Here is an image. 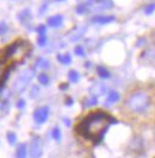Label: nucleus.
Instances as JSON below:
<instances>
[{
  "mask_svg": "<svg viewBox=\"0 0 155 158\" xmlns=\"http://www.w3.org/2000/svg\"><path fill=\"white\" fill-rule=\"evenodd\" d=\"M98 73H99V75H100L101 77H104V79H107V77L110 76V73H109L106 69L101 68V67H99V68H98Z\"/></svg>",
  "mask_w": 155,
  "mask_h": 158,
  "instance_id": "obj_11",
  "label": "nucleus"
},
{
  "mask_svg": "<svg viewBox=\"0 0 155 158\" xmlns=\"http://www.w3.org/2000/svg\"><path fill=\"white\" fill-rule=\"evenodd\" d=\"M49 24H50L51 26H59V25L61 24V18H60V17L53 18V19H50V20H49Z\"/></svg>",
  "mask_w": 155,
  "mask_h": 158,
  "instance_id": "obj_12",
  "label": "nucleus"
},
{
  "mask_svg": "<svg viewBox=\"0 0 155 158\" xmlns=\"http://www.w3.org/2000/svg\"><path fill=\"white\" fill-rule=\"evenodd\" d=\"M5 69H6V64L4 63L2 61H0V81H1V80H2V77H4Z\"/></svg>",
  "mask_w": 155,
  "mask_h": 158,
  "instance_id": "obj_16",
  "label": "nucleus"
},
{
  "mask_svg": "<svg viewBox=\"0 0 155 158\" xmlns=\"http://www.w3.org/2000/svg\"><path fill=\"white\" fill-rule=\"evenodd\" d=\"M75 52H76L78 55H84V50H82L81 46H78V48L75 49Z\"/></svg>",
  "mask_w": 155,
  "mask_h": 158,
  "instance_id": "obj_19",
  "label": "nucleus"
},
{
  "mask_svg": "<svg viewBox=\"0 0 155 158\" xmlns=\"http://www.w3.org/2000/svg\"><path fill=\"white\" fill-rule=\"evenodd\" d=\"M69 80L72 81V82H76L78 80H79V74L76 73V71H70L69 73Z\"/></svg>",
  "mask_w": 155,
  "mask_h": 158,
  "instance_id": "obj_13",
  "label": "nucleus"
},
{
  "mask_svg": "<svg viewBox=\"0 0 155 158\" xmlns=\"http://www.w3.org/2000/svg\"><path fill=\"white\" fill-rule=\"evenodd\" d=\"M30 51V46L29 43L26 42H17L11 44L7 50H6V58L13 60V61H22L25 58V56L28 55V52Z\"/></svg>",
  "mask_w": 155,
  "mask_h": 158,
  "instance_id": "obj_3",
  "label": "nucleus"
},
{
  "mask_svg": "<svg viewBox=\"0 0 155 158\" xmlns=\"http://www.w3.org/2000/svg\"><path fill=\"white\" fill-rule=\"evenodd\" d=\"M48 117H49V108L45 106L37 108L33 113V120L37 124H44L48 120Z\"/></svg>",
  "mask_w": 155,
  "mask_h": 158,
  "instance_id": "obj_6",
  "label": "nucleus"
},
{
  "mask_svg": "<svg viewBox=\"0 0 155 158\" xmlns=\"http://www.w3.org/2000/svg\"><path fill=\"white\" fill-rule=\"evenodd\" d=\"M112 123H116V120L104 112H94L88 114L78 126L79 132L92 140H100L107 127Z\"/></svg>",
  "mask_w": 155,
  "mask_h": 158,
  "instance_id": "obj_2",
  "label": "nucleus"
},
{
  "mask_svg": "<svg viewBox=\"0 0 155 158\" xmlns=\"http://www.w3.org/2000/svg\"><path fill=\"white\" fill-rule=\"evenodd\" d=\"M43 152V146H42V142L38 137H33L31 139L30 144V157L31 158H41Z\"/></svg>",
  "mask_w": 155,
  "mask_h": 158,
  "instance_id": "obj_4",
  "label": "nucleus"
},
{
  "mask_svg": "<svg viewBox=\"0 0 155 158\" xmlns=\"http://www.w3.org/2000/svg\"><path fill=\"white\" fill-rule=\"evenodd\" d=\"M31 77H32V73L31 71H25L24 74H22L18 77L17 82L14 83V88H16V91L18 93H22L26 88V86L29 85V81L31 80Z\"/></svg>",
  "mask_w": 155,
  "mask_h": 158,
  "instance_id": "obj_5",
  "label": "nucleus"
},
{
  "mask_svg": "<svg viewBox=\"0 0 155 158\" xmlns=\"http://www.w3.org/2000/svg\"><path fill=\"white\" fill-rule=\"evenodd\" d=\"M59 60L61 61L62 63H64V64L70 63V61H72V58H70V56H69V55H63V56H60V57H59Z\"/></svg>",
  "mask_w": 155,
  "mask_h": 158,
  "instance_id": "obj_15",
  "label": "nucleus"
},
{
  "mask_svg": "<svg viewBox=\"0 0 155 158\" xmlns=\"http://www.w3.org/2000/svg\"><path fill=\"white\" fill-rule=\"evenodd\" d=\"M38 80H39V82H41L42 85H48V82H49V77H48L45 74H41V75L38 76Z\"/></svg>",
  "mask_w": 155,
  "mask_h": 158,
  "instance_id": "obj_14",
  "label": "nucleus"
},
{
  "mask_svg": "<svg viewBox=\"0 0 155 158\" xmlns=\"http://www.w3.org/2000/svg\"><path fill=\"white\" fill-rule=\"evenodd\" d=\"M28 156V148L26 144H20L18 145L16 150V158H26Z\"/></svg>",
  "mask_w": 155,
  "mask_h": 158,
  "instance_id": "obj_7",
  "label": "nucleus"
},
{
  "mask_svg": "<svg viewBox=\"0 0 155 158\" xmlns=\"http://www.w3.org/2000/svg\"><path fill=\"white\" fill-rule=\"evenodd\" d=\"M7 30V26H6V24H0V34H4L5 32Z\"/></svg>",
  "mask_w": 155,
  "mask_h": 158,
  "instance_id": "obj_18",
  "label": "nucleus"
},
{
  "mask_svg": "<svg viewBox=\"0 0 155 158\" xmlns=\"http://www.w3.org/2000/svg\"><path fill=\"white\" fill-rule=\"evenodd\" d=\"M124 109L135 117H146L155 112V89L140 87L131 91L124 99Z\"/></svg>",
  "mask_w": 155,
  "mask_h": 158,
  "instance_id": "obj_1",
  "label": "nucleus"
},
{
  "mask_svg": "<svg viewBox=\"0 0 155 158\" xmlns=\"http://www.w3.org/2000/svg\"><path fill=\"white\" fill-rule=\"evenodd\" d=\"M17 107H18L19 109L24 108V107H25V101H24V100H19V101L17 102Z\"/></svg>",
  "mask_w": 155,
  "mask_h": 158,
  "instance_id": "obj_17",
  "label": "nucleus"
},
{
  "mask_svg": "<svg viewBox=\"0 0 155 158\" xmlns=\"http://www.w3.org/2000/svg\"><path fill=\"white\" fill-rule=\"evenodd\" d=\"M7 140H8V143L11 145H14L17 143V136H16V133L14 132H8L7 133Z\"/></svg>",
  "mask_w": 155,
  "mask_h": 158,
  "instance_id": "obj_10",
  "label": "nucleus"
},
{
  "mask_svg": "<svg viewBox=\"0 0 155 158\" xmlns=\"http://www.w3.org/2000/svg\"><path fill=\"white\" fill-rule=\"evenodd\" d=\"M118 100H119V94H118L117 92H111V93L109 94V96H107V99H106V106L113 105V103H116Z\"/></svg>",
  "mask_w": 155,
  "mask_h": 158,
  "instance_id": "obj_8",
  "label": "nucleus"
},
{
  "mask_svg": "<svg viewBox=\"0 0 155 158\" xmlns=\"http://www.w3.org/2000/svg\"><path fill=\"white\" fill-rule=\"evenodd\" d=\"M51 137H53V139H55L56 142H60V140H61L62 134H61V131H60L59 127L53 128V131H51Z\"/></svg>",
  "mask_w": 155,
  "mask_h": 158,
  "instance_id": "obj_9",
  "label": "nucleus"
}]
</instances>
